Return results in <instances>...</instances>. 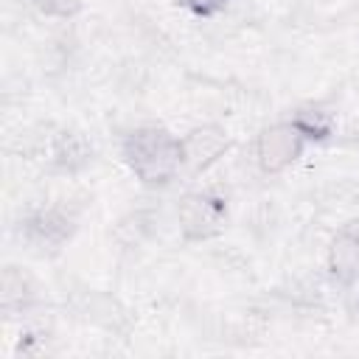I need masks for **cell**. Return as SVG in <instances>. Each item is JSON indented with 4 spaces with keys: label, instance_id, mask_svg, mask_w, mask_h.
<instances>
[{
    "label": "cell",
    "instance_id": "cell-4",
    "mask_svg": "<svg viewBox=\"0 0 359 359\" xmlns=\"http://www.w3.org/2000/svg\"><path fill=\"white\" fill-rule=\"evenodd\" d=\"M331 266H334V275H339V278H345V280L353 278V272L359 269V238L342 236V238L334 244Z\"/></svg>",
    "mask_w": 359,
    "mask_h": 359
},
{
    "label": "cell",
    "instance_id": "cell-1",
    "mask_svg": "<svg viewBox=\"0 0 359 359\" xmlns=\"http://www.w3.org/2000/svg\"><path fill=\"white\" fill-rule=\"evenodd\" d=\"M126 154L132 160V168L146 180V182H165V177L180 165L182 160V149L180 143H174L171 137H165V132L157 129H146L137 132L129 146Z\"/></svg>",
    "mask_w": 359,
    "mask_h": 359
},
{
    "label": "cell",
    "instance_id": "cell-5",
    "mask_svg": "<svg viewBox=\"0 0 359 359\" xmlns=\"http://www.w3.org/2000/svg\"><path fill=\"white\" fill-rule=\"evenodd\" d=\"M36 6L42 11H50V14H67L79 6V0H36Z\"/></svg>",
    "mask_w": 359,
    "mask_h": 359
},
{
    "label": "cell",
    "instance_id": "cell-3",
    "mask_svg": "<svg viewBox=\"0 0 359 359\" xmlns=\"http://www.w3.org/2000/svg\"><path fill=\"white\" fill-rule=\"evenodd\" d=\"M219 213H222V208L216 205V199L196 194V196H188L182 205V224L191 236H205L219 222Z\"/></svg>",
    "mask_w": 359,
    "mask_h": 359
},
{
    "label": "cell",
    "instance_id": "cell-6",
    "mask_svg": "<svg viewBox=\"0 0 359 359\" xmlns=\"http://www.w3.org/2000/svg\"><path fill=\"white\" fill-rule=\"evenodd\" d=\"M191 3H194L196 8H202V11H210V8H213V6H219L222 0H191Z\"/></svg>",
    "mask_w": 359,
    "mask_h": 359
},
{
    "label": "cell",
    "instance_id": "cell-2",
    "mask_svg": "<svg viewBox=\"0 0 359 359\" xmlns=\"http://www.w3.org/2000/svg\"><path fill=\"white\" fill-rule=\"evenodd\" d=\"M300 132L294 126H275L269 132H264L261 146H258V157L264 163V168H280L283 163L294 160V154L300 151Z\"/></svg>",
    "mask_w": 359,
    "mask_h": 359
}]
</instances>
